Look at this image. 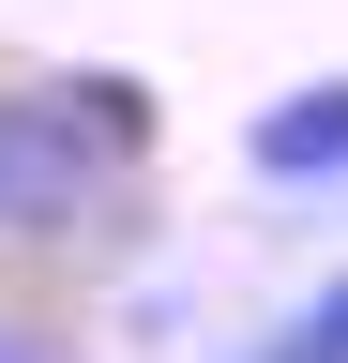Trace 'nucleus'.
<instances>
[{"label": "nucleus", "mask_w": 348, "mask_h": 363, "mask_svg": "<svg viewBox=\"0 0 348 363\" xmlns=\"http://www.w3.org/2000/svg\"><path fill=\"white\" fill-rule=\"evenodd\" d=\"M152 152H167L152 76H121V61L16 76V91H0V257H76L121 197H137Z\"/></svg>", "instance_id": "1"}, {"label": "nucleus", "mask_w": 348, "mask_h": 363, "mask_svg": "<svg viewBox=\"0 0 348 363\" xmlns=\"http://www.w3.org/2000/svg\"><path fill=\"white\" fill-rule=\"evenodd\" d=\"M257 363H348V272H318V288L257 333Z\"/></svg>", "instance_id": "3"}, {"label": "nucleus", "mask_w": 348, "mask_h": 363, "mask_svg": "<svg viewBox=\"0 0 348 363\" xmlns=\"http://www.w3.org/2000/svg\"><path fill=\"white\" fill-rule=\"evenodd\" d=\"M0 363H61V333H46L30 303H0Z\"/></svg>", "instance_id": "4"}, {"label": "nucleus", "mask_w": 348, "mask_h": 363, "mask_svg": "<svg viewBox=\"0 0 348 363\" xmlns=\"http://www.w3.org/2000/svg\"><path fill=\"white\" fill-rule=\"evenodd\" d=\"M242 182L333 197V182H348V76H288L273 106H242Z\"/></svg>", "instance_id": "2"}]
</instances>
